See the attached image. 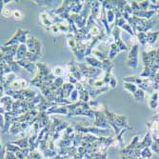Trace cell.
Here are the masks:
<instances>
[{
    "instance_id": "cell-18",
    "label": "cell",
    "mask_w": 159,
    "mask_h": 159,
    "mask_svg": "<svg viewBox=\"0 0 159 159\" xmlns=\"http://www.w3.org/2000/svg\"><path fill=\"white\" fill-rule=\"evenodd\" d=\"M19 45H13V46H1V51L2 53H6V54H12L15 57V54H16L17 49H18Z\"/></svg>"
},
{
    "instance_id": "cell-42",
    "label": "cell",
    "mask_w": 159,
    "mask_h": 159,
    "mask_svg": "<svg viewBox=\"0 0 159 159\" xmlns=\"http://www.w3.org/2000/svg\"><path fill=\"white\" fill-rule=\"evenodd\" d=\"M47 30H49V32H51L53 34H59L60 33V30L58 28V25L57 24H53V26H51L50 28L46 29Z\"/></svg>"
},
{
    "instance_id": "cell-30",
    "label": "cell",
    "mask_w": 159,
    "mask_h": 159,
    "mask_svg": "<svg viewBox=\"0 0 159 159\" xmlns=\"http://www.w3.org/2000/svg\"><path fill=\"white\" fill-rule=\"evenodd\" d=\"M123 89L128 91L131 94H134L137 91V86L132 84V83H129V82H123Z\"/></svg>"
},
{
    "instance_id": "cell-32",
    "label": "cell",
    "mask_w": 159,
    "mask_h": 159,
    "mask_svg": "<svg viewBox=\"0 0 159 159\" xmlns=\"http://www.w3.org/2000/svg\"><path fill=\"white\" fill-rule=\"evenodd\" d=\"M29 158L30 159H46L44 156V153L40 150H38V149H36L35 151L30 152L29 155Z\"/></svg>"
},
{
    "instance_id": "cell-12",
    "label": "cell",
    "mask_w": 159,
    "mask_h": 159,
    "mask_svg": "<svg viewBox=\"0 0 159 159\" xmlns=\"http://www.w3.org/2000/svg\"><path fill=\"white\" fill-rule=\"evenodd\" d=\"M28 81L25 80L23 78H16L13 83L10 85L9 89H12L14 91H19V90H24V89H28Z\"/></svg>"
},
{
    "instance_id": "cell-47",
    "label": "cell",
    "mask_w": 159,
    "mask_h": 159,
    "mask_svg": "<svg viewBox=\"0 0 159 159\" xmlns=\"http://www.w3.org/2000/svg\"><path fill=\"white\" fill-rule=\"evenodd\" d=\"M5 5H6V4H8V3H10V2H11V1H10V0H3V1H2Z\"/></svg>"
},
{
    "instance_id": "cell-39",
    "label": "cell",
    "mask_w": 159,
    "mask_h": 159,
    "mask_svg": "<svg viewBox=\"0 0 159 159\" xmlns=\"http://www.w3.org/2000/svg\"><path fill=\"white\" fill-rule=\"evenodd\" d=\"M13 17L14 20H17V21H19V20H22L23 17H24V14L21 11H19V10H14L13 13Z\"/></svg>"
},
{
    "instance_id": "cell-23",
    "label": "cell",
    "mask_w": 159,
    "mask_h": 159,
    "mask_svg": "<svg viewBox=\"0 0 159 159\" xmlns=\"http://www.w3.org/2000/svg\"><path fill=\"white\" fill-rule=\"evenodd\" d=\"M67 46H68V48L71 51V52L77 47V40H76L74 34L67 35Z\"/></svg>"
},
{
    "instance_id": "cell-35",
    "label": "cell",
    "mask_w": 159,
    "mask_h": 159,
    "mask_svg": "<svg viewBox=\"0 0 159 159\" xmlns=\"http://www.w3.org/2000/svg\"><path fill=\"white\" fill-rule=\"evenodd\" d=\"M69 99L71 103H76V102H78L79 101V91L74 89L73 93L71 94V96Z\"/></svg>"
},
{
    "instance_id": "cell-16",
    "label": "cell",
    "mask_w": 159,
    "mask_h": 159,
    "mask_svg": "<svg viewBox=\"0 0 159 159\" xmlns=\"http://www.w3.org/2000/svg\"><path fill=\"white\" fill-rule=\"evenodd\" d=\"M85 63L88 64L91 67H94V68L102 70V62L97 58H95L94 55H90V56L85 57Z\"/></svg>"
},
{
    "instance_id": "cell-25",
    "label": "cell",
    "mask_w": 159,
    "mask_h": 159,
    "mask_svg": "<svg viewBox=\"0 0 159 159\" xmlns=\"http://www.w3.org/2000/svg\"><path fill=\"white\" fill-rule=\"evenodd\" d=\"M91 55H94L95 58H97L98 60H100L101 62H103L104 60L108 59V53H104V52H101V51L99 49L95 48L93 53H91Z\"/></svg>"
},
{
    "instance_id": "cell-5",
    "label": "cell",
    "mask_w": 159,
    "mask_h": 159,
    "mask_svg": "<svg viewBox=\"0 0 159 159\" xmlns=\"http://www.w3.org/2000/svg\"><path fill=\"white\" fill-rule=\"evenodd\" d=\"M138 53H139V46L138 44H133L132 45V48L129 52V54H128L127 57V66L129 68L132 69H135L138 66Z\"/></svg>"
},
{
    "instance_id": "cell-2",
    "label": "cell",
    "mask_w": 159,
    "mask_h": 159,
    "mask_svg": "<svg viewBox=\"0 0 159 159\" xmlns=\"http://www.w3.org/2000/svg\"><path fill=\"white\" fill-rule=\"evenodd\" d=\"M69 114L68 117L73 116H85L91 119H94V111L91 109L89 103L78 101L68 106Z\"/></svg>"
},
{
    "instance_id": "cell-15",
    "label": "cell",
    "mask_w": 159,
    "mask_h": 159,
    "mask_svg": "<svg viewBox=\"0 0 159 159\" xmlns=\"http://www.w3.org/2000/svg\"><path fill=\"white\" fill-rule=\"evenodd\" d=\"M28 48L26 44H20L18 46V49H17V52L16 54H15V61H19V60H22L25 59L27 56L28 53Z\"/></svg>"
},
{
    "instance_id": "cell-29",
    "label": "cell",
    "mask_w": 159,
    "mask_h": 159,
    "mask_svg": "<svg viewBox=\"0 0 159 159\" xmlns=\"http://www.w3.org/2000/svg\"><path fill=\"white\" fill-rule=\"evenodd\" d=\"M106 15H107L108 22H109L111 28L112 29L115 24V14H114V10H112V11H106Z\"/></svg>"
},
{
    "instance_id": "cell-4",
    "label": "cell",
    "mask_w": 159,
    "mask_h": 159,
    "mask_svg": "<svg viewBox=\"0 0 159 159\" xmlns=\"http://www.w3.org/2000/svg\"><path fill=\"white\" fill-rule=\"evenodd\" d=\"M26 46L28 48L29 53L42 57V43H41V41L38 38L33 36V35H30L27 40Z\"/></svg>"
},
{
    "instance_id": "cell-31",
    "label": "cell",
    "mask_w": 159,
    "mask_h": 159,
    "mask_svg": "<svg viewBox=\"0 0 159 159\" xmlns=\"http://www.w3.org/2000/svg\"><path fill=\"white\" fill-rule=\"evenodd\" d=\"M0 68H1V73H0V75L1 76L7 75L13 73L11 68H10V66L5 62H0Z\"/></svg>"
},
{
    "instance_id": "cell-41",
    "label": "cell",
    "mask_w": 159,
    "mask_h": 159,
    "mask_svg": "<svg viewBox=\"0 0 159 159\" xmlns=\"http://www.w3.org/2000/svg\"><path fill=\"white\" fill-rule=\"evenodd\" d=\"M13 11L12 9H10V8H5L3 11L1 12L2 16L5 17V18H10L11 16H13Z\"/></svg>"
},
{
    "instance_id": "cell-48",
    "label": "cell",
    "mask_w": 159,
    "mask_h": 159,
    "mask_svg": "<svg viewBox=\"0 0 159 159\" xmlns=\"http://www.w3.org/2000/svg\"><path fill=\"white\" fill-rule=\"evenodd\" d=\"M156 53H157V57L159 58V49H158V50L156 51Z\"/></svg>"
},
{
    "instance_id": "cell-9",
    "label": "cell",
    "mask_w": 159,
    "mask_h": 159,
    "mask_svg": "<svg viewBox=\"0 0 159 159\" xmlns=\"http://www.w3.org/2000/svg\"><path fill=\"white\" fill-rule=\"evenodd\" d=\"M39 20H40V23L42 24V26L45 29H48V28H50L51 26H53V25L54 24L53 20V17L51 16L50 13L47 11H43V12L40 13Z\"/></svg>"
},
{
    "instance_id": "cell-11",
    "label": "cell",
    "mask_w": 159,
    "mask_h": 159,
    "mask_svg": "<svg viewBox=\"0 0 159 159\" xmlns=\"http://www.w3.org/2000/svg\"><path fill=\"white\" fill-rule=\"evenodd\" d=\"M17 64L21 67L22 69H25L26 70L28 73L30 74H33L35 73L36 74L37 73V66L36 64H34V63H32V62H30L29 60L27 59H22V60H19V61H16Z\"/></svg>"
},
{
    "instance_id": "cell-6",
    "label": "cell",
    "mask_w": 159,
    "mask_h": 159,
    "mask_svg": "<svg viewBox=\"0 0 159 159\" xmlns=\"http://www.w3.org/2000/svg\"><path fill=\"white\" fill-rule=\"evenodd\" d=\"M94 126L100 128V129H106L110 130V124L108 122L107 116L104 114V111H94Z\"/></svg>"
},
{
    "instance_id": "cell-21",
    "label": "cell",
    "mask_w": 159,
    "mask_h": 159,
    "mask_svg": "<svg viewBox=\"0 0 159 159\" xmlns=\"http://www.w3.org/2000/svg\"><path fill=\"white\" fill-rule=\"evenodd\" d=\"M52 73L55 77H63L65 74H68V71L62 66H55L52 69Z\"/></svg>"
},
{
    "instance_id": "cell-7",
    "label": "cell",
    "mask_w": 159,
    "mask_h": 159,
    "mask_svg": "<svg viewBox=\"0 0 159 159\" xmlns=\"http://www.w3.org/2000/svg\"><path fill=\"white\" fill-rule=\"evenodd\" d=\"M121 29L117 26H114L111 29V36L114 37V44L118 47L121 52H126L128 51V46L124 43V41L121 39Z\"/></svg>"
},
{
    "instance_id": "cell-37",
    "label": "cell",
    "mask_w": 159,
    "mask_h": 159,
    "mask_svg": "<svg viewBox=\"0 0 159 159\" xmlns=\"http://www.w3.org/2000/svg\"><path fill=\"white\" fill-rule=\"evenodd\" d=\"M102 2V7H103L106 11H112L114 9V1H101Z\"/></svg>"
},
{
    "instance_id": "cell-8",
    "label": "cell",
    "mask_w": 159,
    "mask_h": 159,
    "mask_svg": "<svg viewBox=\"0 0 159 159\" xmlns=\"http://www.w3.org/2000/svg\"><path fill=\"white\" fill-rule=\"evenodd\" d=\"M13 103H14V100L11 96L3 95L1 96V101H0V109L4 110L6 112H10L13 111Z\"/></svg>"
},
{
    "instance_id": "cell-28",
    "label": "cell",
    "mask_w": 159,
    "mask_h": 159,
    "mask_svg": "<svg viewBox=\"0 0 159 159\" xmlns=\"http://www.w3.org/2000/svg\"><path fill=\"white\" fill-rule=\"evenodd\" d=\"M159 38V32L148 33H147V44H155V41Z\"/></svg>"
},
{
    "instance_id": "cell-14",
    "label": "cell",
    "mask_w": 159,
    "mask_h": 159,
    "mask_svg": "<svg viewBox=\"0 0 159 159\" xmlns=\"http://www.w3.org/2000/svg\"><path fill=\"white\" fill-rule=\"evenodd\" d=\"M51 122V117L46 111H40L39 115H38V120L37 123L40 127V130L44 129V128L47 127Z\"/></svg>"
},
{
    "instance_id": "cell-26",
    "label": "cell",
    "mask_w": 159,
    "mask_h": 159,
    "mask_svg": "<svg viewBox=\"0 0 159 159\" xmlns=\"http://www.w3.org/2000/svg\"><path fill=\"white\" fill-rule=\"evenodd\" d=\"M79 101L82 102H86V103H89L91 101V96H90V93L87 89H82L81 91H79Z\"/></svg>"
},
{
    "instance_id": "cell-46",
    "label": "cell",
    "mask_w": 159,
    "mask_h": 159,
    "mask_svg": "<svg viewBox=\"0 0 159 159\" xmlns=\"http://www.w3.org/2000/svg\"><path fill=\"white\" fill-rule=\"evenodd\" d=\"M144 157H150L152 155H151V152L150 151H149V149H145L144 152H143V155H142Z\"/></svg>"
},
{
    "instance_id": "cell-45",
    "label": "cell",
    "mask_w": 159,
    "mask_h": 159,
    "mask_svg": "<svg viewBox=\"0 0 159 159\" xmlns=\"http://www.w3.org/2000/svg\"><path fill=\"white\" fill-rule=\"evenodd\" d=\"M139 4V7H140V10L142 11H146L148 7H150V1H141V2H138Z\"/></svg>"
},
{
    "instance_id": "cell-1",
    "label": "cell",
    "mask_w": 159,
    "mask_h": 159,
    "mask_svg": "<svg viewBox=\"0 0 159 159\" xmlns=\"http://www.w3.org/2000/svg\"><path fill=\"white\" fill-rule=\"evenodd\" d=\"M103 111L107 116L108 122H109L111 128H112V129L114 130L116 135H118L122 130H124V129L131 130L132 129V128L129 126V124H128L127 117L125 115L116 114L115 112L110 111L107 107L105 108Z\"/></svg>"
},
{
    "instance_id": "cell-3",
    "label": "cell",
    "mask_w": 159,
    "mask_h": 159,
    "mask_svg": "<svg viewBox=\"0 0 159 159\" xmlns=\"http://www.w3.org/2000/svg\"><path fill=\"white\" fill-rule=\"evenodd\" d=\"M29 34H30V32L28 30L18 28L13 36L11 39L6 41V42H4L2 46H13V45L26 44L27 40L29 38Z\"/></svg>"
},
{
    "instance_id": "cell-38",
    "label": "cell",
    "mask_w": 159,
    "mask_h": 159,
    "mask_svg": "<svg viewBox=\"0 0 159 159\" xmlns=\"http://www.w3.org/2000/svg\"><path fill=\"white\" fill-rule=\"evenodd\" d=\"M121 29L122 30H124L126 33H128L129 34H131L132 36H134V34H135V33H134V30H132V26L129 24V23H126L125 25H123V26L121 27Z\"/></svg>"
},
{
    "instance_id": "cell-22",
    "label": "cell",
    "mask_w": 159,
    "mask_h": 159,
    "mask_svg": "<svg viewBox=\"0 0 159 159\" xmlns=\"http://www.w3.org/2000/svg\"><path fill=\"white\" fill-rule=\"evenodd\" d=\"M120 52H121V51L118 49V47H117V46H116L114 43H112V44L110 46L109 53H108V58L112 61V60H114V59L116 57V55L118 54Z\"/></svg>"
},
{
    "instance_id": "cell-19",
    "label": "cell",
    "mask_w": 159,
    "mask_h": 159,
    "mask_svg": "<svg viewBox=\"0 0 159 159\" xmlns=\"http://www.w3.org/2000/svg\"><path fill=\"white\" fill-rule=\"evenodd\" d=\"M11 143H13V145L18 146L20 149L22 150H25V149H30V143H29V136L25 137V138H20V139L12 141Z\"/></svg>"
},
{
    "instance_id": "cell-10",
    "label": "cell",
    "mask_w": 159,
    "mask_h": 159,
    "mask_svg": "<svg viewBox=\"0 0 159 159\" xmlns=\"http://www.w3.org/2000/svg\"><path fill=\"white\" fill-rule=\"evenodd\" d=\"M47 114L49 115L53 114H61V115H68L69 114V109L68 106H62V105H55L53 108H51L50 110H48Z\"/></svg>"
},
{
    "instance_id": "cell-43",
    "label": "cell",
    "mask_w": 159,
    "mask_h": 159,
    "mask_svg": "<svg viewBox=\"0 0 159 159\" xmlns=\"http://www.w3.org/2000/svg\"><path fill=\"white\" fill-rule=\"evenodd\" d=\"M109 86L111 89H115L117 87V80L115 78V76L112 74L111 77V80H110V83H109Z\"/></svg>"
},
{
    "instance_id": "cell-44",
    "label": "cell",
    "mask_w": 159,
    "mask_h": 159,
    "mask_svg": "<svg viewBox=\"0 0 159 159\" xmlns=\"http://www.w3.org/2000/svg\"><path fill=\"white\" fill-rule=\"evenodd\" d=\"M67 76H68V80H69V83H71V84H73V85H76L78 83V80L76 79L74 76L73 75V74H67Z\"/></svg>"
},
{
    "instance_id": "cell-34",
    "label": "cell",
    "mask_w": 159,
    "mask_h": 159,
    "mask_svg": "<svg viewBox=\"0 0 159 159\" xmlns=\"http://www.w3.org/2000/svg\"><path fill=\"white\" fill-rule=\"evenodd\" d=\"M132 96L136 101H143L145 98V91L141 89H137L135 93L132 94Z\"/></svg>"
},
{
    "instance_id": "cell-17",
    "label": "cell",
    "mask_w": 159,
    "mask_h": 159,
    "mask_svg": "<svg viewBox=\"0 0 159 159\" xmlns=\"http://www.w3.org/2000/svg\"><path fill=\"white\" fill-rule=\"evenodd\" d=\"M155 14V11H137V12H134L133 13V16L135 17H138V18H143V19H150L152 15Z\"/></svg>"
},
{
    "instance_id": "cell-33",
    "label": "cell",
    "mask_w": 159,
    "mask_h": 159,
    "mask_svg": "<svg viewBox=\"0 0 159 159\" xmlns=\"http://www.w3.org/2000/svg\"><path fill=\"white\" fill-rule=\"evenodd\" d=\"M114 62H112L111 60H110L109 58L104 60L103 62H102V71H108L109 70H112V68H114Z\"/></svg>"
},
{
    "instance_id": "cell-40",
    "label": "cell",
    "mask_w": 159,
    "mask_h": 159,
    "mask_svg": "<svg viewBox=\"0 0 159 159\" xmlns=\"http://www.w3.org/2000/svg\"><path fill=\"white\" fill-rule=\"evenodd\" d=\"M8 65L10 66V68H11L12 71H13V73H14V74H16L17 71H19L20 70L22 69L21 67H20V66L17 64V62H16V61H13V62L10 63V64H8Z\"/></svg>"
},
{
    "instance_id": "cell-27",
    "label": "cell",
    "mask_w": 159,
    "mask_h": 159,
    "mask_svg": "<svg viewBox=\"0 0 159 159\" xmlns=\"http://www.w3.org/2000/svg\"><path fill=\"white\" fill-rule=\"evenodd\" d=\"M89 105H90L91 109L93 111H103L104 109L106 108L105 105L99 103L98 101H94V100H91L89 102Z\"/></svg>"
},
{
    "instance_id": "cell-24",
    "label": "cell",
    "mask_w": 159,
    "mask_h": 159,
    "mask_svg": "<svg viewBox=\"0 0 159 159\" xmlns=\"http://www.w3.org/2000/svg\"><path fill=\"white\" fill-rule=\"evenodd\" d=\"M123 82H129V83H132L136 86H139L143 83V79L140 76H126V77H123Z\"/></svg>"
},
{
    "instance_id": "cell-36",
    "label": "cell",
    "mask_w": 159,
    "mask_h": 159,
    "mask_svg": "<svg viewBox=\"0 0 159 159\" xmlns=\"http://www.w3.org/2000/svg\"><path fill=\"white\" fill-rule=\"evenodd\" d=\"M137 39L142 46H146L147 44V33H138Z\"/></svg>"
},
{
    "instance_id": "cell-20",
    "label": "cell",
    "mask_w": 159,
    "mask_h": 159,
    "mask_svg": "<svg viewBox=\"0 0 159 159\" xmlns=\"http://www.w3.org/2000/svg\"><path fill=\"white\" fill-rule=\"evenodd\" d=\"M55 105H57V104H55V103H53V102H50L48 101L47 99H44L41 103L37 106V110L39 111H47L48 110H50L51 108H53V106Z\"/></svg>"
},
{
    "instance_id": "cell-13",
    "label": "cell",
    "mask_w": 159,
    "mask_h": 159,
    "mask_svg": "<svg viewBox=\"0 0 159 159\" xmlns=\"http://www.w3.org/2000/svg\"><path fill=\"white\" fill-rule=\"evenodd\" d=\"M85 1L81 0H73L71 1V14H79L84 8Z\"/></svg>"
}]
</instances>
